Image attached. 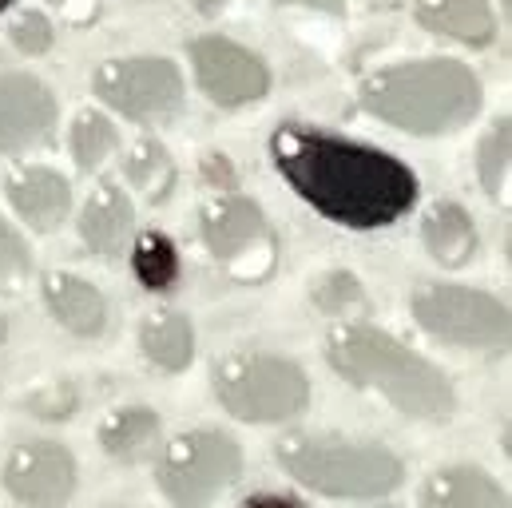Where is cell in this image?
<instances>
[{"label": "cell", "instance_id": "obj_4", "mask_svg": "<svg viewBox=\"0 0 512 508\" xmlns=\"http://www.w3.org/2000/svg\"><path fill=\"white\" fill-rule=\"evenodd\" d=\"M278 465L322 497H389L405 481V465L385 445L366 441H334V437H310L290 433L278 441Z\"/></svg>", "mask_w": 512, "mask_h": 508}, {"label": "cell", "instance_id": "obj_16", "mask_svg": "<svg viewBox=\"0 0 512 508\" xmlns=\"http://www.w3.org/2000/svg\"><path fill=\"white\" fill-rule=\"evenodd\" d=\"M421 505L425 508H509V493L473 465H453L441 469L425 481L421 489Z\"/></svg>", "mask_w": 512, "mask_h": 508}, {"label": "cell", "instance_id": "obj_1", "mask_svg": "<svg viewBox=\"0 0 512 508\" xmlns=\"http://www.w3.org/2000/svg\"><path fill=\"white\" fill-rule=\"evenodd\" d=\"M270 163L302 203L350 231H382L417 203V175L405 159L306 124L270 135Z\"/></svg>", "mask_w": 512, "mask_h": 508}, {"label": "cell", "instance_id": "obj_34", "mask_svg": "<svg viewBox=\"0 0 512 508\" xmlns=\"http://www.w3.org/2000/svg\"><path fill=\"white\" fill-rule=\"evenodd\" d=\"M12 4H16V0H0V12H8V8H12Z\"/></svg>", "mask_w": 512, "mask_h": 508}, {"label": "cell", "instance_id": "obj_7", "mask_svg": "<svg viewBox=\"0 0 512 508\" xmlns=\"http://www.w3.org/2000/svg\"><path fill=\"white\" fill-rule=\"evenodd\" d=\"M243 473V453L235 437L219 429H191L163 449L159 461V489L171 505L203 508L223 489H231Z\"/></svg>", "mask_w": 512, "mask_h": 508}, {"label": "cell", "instance_id": "obj_3", "mask_svg": "<svg viewBox=\"0 0 512 508\" xmlns=\"http://www.w3.org/2000/svg\"><path fill=\"white\" fill-rule=\"evenodd\" d=\"M362 108L409 135H449L481 112V80L469 64L449 56L409 60L362 84Z\"/></svg>", "mask_w": 512, "mask_h": 508}, {"label": "cell", "instance_id": "obj_10", "mask_svg": "<svg viewBox=\"0 0 512 508\" xmlns=\"http://www.w3.org/2000/svg\"><path fill=\"white\" fill-rule=\"evenodd\" d=\"M4 489L12 501L36 508L64 505L76 489V461L56 441H24L4 461Z\"/></svg>", "mask_w": 512, "mask_h": 508}, {"label": "cell", "instance_id": "obj_23", "mask_svg": "<svg viewBox=\"0 0 512 508\" xmlns=\"http://www.w3.org/2000/svg\"><path fill=\"white\" fill-rule=\"evenodd\" d=\"M116 147H120V131L108 116H100V112H80L76 116V124H72V159H76V167L84 175L96 171Z\"/></svg>", "mask_w": 512, "mask_h": 508}, {"label": "cell", "instance_id": "obj_33", "mask_svg": "<svg viewBox=\"0 0 512 508\" xmlns=\"http://www.w3.org/2000/svg\"><path fill=\"white\" fill-rule=\"evenodd\" d=\"M227 4H231V0H195V8H199L203 16H219V12H227Z\"/></svg>", "mask_w": 512, "mask_h": 508}, {"label": "cell", "instance_id": "obj_30", "mask_svg": "<svg viewBox=\"0 0 512 508\" xmlns=\"http://www.w3.org/2000/svg\"><path fill=\"white\" fill-rule=\"evenodd\" d=\"M48 4H56V8H60L68 20H76V24H80V20H92V16L100 12V0H48Z\"/></svg>", "mask_w": 512, "mask_h": 508}, {"label": "cell", "instance_id": "obj_13", "mask_svg": "<svg viewBox=\"0 0 512 508\" xmlns=\"http://www.w3.org/2000/svg\"><path fill=\"white\" fill-rule=\"evenodd\" d=\"M8 203L32 231H60L72 211V187L52 167H24L8 179Z\"/></svg>", "mask_w": 512, "mask_h": 508}, {"label": "cell", "instance_id": "obj_21", "mask_svg": "<svg viewBox=\"0 0 512 508\" xmlns=\"http://www.w3.org/2000/svg\"><path fill=\"white\" fill-rule=\"evenodd\" d=\"M131 270L147 290L163 294L179 282V251L163 231H143L131 247Z\"/></svg>", "mask_w": 512, "mask_h": 508}, {"label": "cell", "instance_id": "obj_31", "mask_svg": "<svg viewBox=\"0 0 512 508\" xmlns=\"http://www.w3.org/2000/svg\"><path fill=\"white\" fill-rule=\"evenodd\" d=\"M274 4H298V8L326 12V16H346V0H274Z\"/></svg>", "mask_w": 512, "mask_h": 508}, {"label": "cell", "instance_id": "obj_35", "mask_svg": "<svg viewBox=\"0 0 512 508\" xmlns=\"http://www.w3.org/2000/svg\"><path fill=\"white\" fill-rule=\"evenodd\" d=\"M378 4H385V0H378Z\"/></svg>", "mask_w": 512, "mask_h": 508}, {"label": "cell", "instance_id": "obj_14", "mask_svg": "<svg viewBox=\"0 0 512 508\" xmlns=\"http://www.w3.org/2000/svg\"><path fill=\"white\" fill-rule=\"evenodd\" d=\"M131 231H135V207L128 191H120L116 183H100L80 215V239L100 258H120Z\"/></svg>", "mask_w": 512, "mask_h": 508}, {"label": "cell", "instance_id": "obj_17", "mask_svg": "<svg viewBox=\"0 0 512 508\" xmlns=\"http://www.w3.org/2000/svg\"><path fill=\"white\" fill-rule=\"evenodd\" d=\"M417 20L429 32L449 36L469 48H485L497 36L489 0H417Z\"/></svg>", "mask_w": 512, "mask_h": 508}, {"label": "cell", "instance_id": "obj_19", "mask_svg": "<svg viewBox=\"0 0 512 508\" xmlns=\"http://www.w3.org/2000/svg\"><path fill=\"white\" fill-rule=\"evenodd\" d=\"M425 247L445 270H461L477 254V227L461 203H437L421 223Z\"/></svg>", "mask_w": 512, "mask_h": 508}, {"label": "cell", "instance_id": "obj_11", "mask_svg": "<svg viewBox=\"0 0 512 508\" xmlns=\"http://www.w3.org/2000/svg\"><path fill=\"white\" fill-rule=\"evenodd\" d=\"M56 127V96L28 72H0V151H32Z\"/></svg>", "mask_w": 512, "mask_h": 508}, {"label": "cell", "instance_id": "obj_20", "mask_svg": "<svg viewBox=\"0 0 512 508\" xmlns=\"http://www.w3.org/2000/svg\"><path fill=\"white\" fill-rule=\"evenodd\" d=\"M159 441V413L147 409V405H124V409H112L100 425V445L108 457L116 461H143L151 453V445Z\"/></svg>", "mask_w": 512, "mask_h": 508}, {"label": "cell", "instance_id": "obj_25", "mask_svg": "<svg viewBox=\"0 0 512 508\" xmlns=\"http://www.w3.org/2000/svg\"><path fill=\"white\" fill-rule=\"evenodd\" d=\"M314 306L322 314L346 318L350 310H362L366 306V290H362V282L350 270H330V274H322L314 282Z\"/></svg>", "mask_w": 512, "mask_h": 508}, {"label": "cell", "instance_id": "obj_22", "mask_svg": "<svg viewBox=\"0 0 512 508\" xmlns=\"http://www.w3.org/2000/svg\"><path fill=\"white\" fill-rule=\"evenodd\" d=\"M124 171H128L131 187H139L151 203L167 199V191L175 187V159L167 155V147L159 139H139L128 151Z\"/></svg>", "mask_w": 512, "mask_h": 508}, {"label": "cell", "instance_id": "obj_6", "mask_svg": "<svg viewBox=\"0 0 512 508\" xmlns=\"http://www.w3.org/2000/svg\"><path fill=\"white\" fill-rule=\"evenodd\" d=\"M417 326L457 350L505 354L509 350V306L485 290L453 286V282H425L413 294Z\"/></svg>", "mask_w": 512, "mask_h": 508}, {"label": "cell", "instance_id": "obj_9", "mask_svg": "<svg viewBox=\"0 0 512 508\" xmlns=\"http://www.w3.org/2000/svg\"><path fill=\"white\" fill-rule=\"evenodd\" d=\"M191 64L195 80L207 92L211 104L219 108H243L266 96L270 72L251 48L227 40V36H199L191 44Z\"/></svg>", "mask_w": 512, "mask_h": 508}, {"label": "cell", "instance_id": "obj_24", "mask_svg": "<svg viewBox=\"0 0 512 508\" xmlns=\"http://www.w3.org/2000/svg\"><path fill=\"white\" fill-rule=\"evenodd\" d=\"M509 159H512V120L501 116L497 124L489 127V135L481 139V151H477V175H481V187L493 199L509 191Z\"/></svg>", "mask_w": 512, "mask_h": 508}, {"label": "cell", "instance_id": "obj_18", "mask_svg": "<svg viewBox=\"0 0 512 508\" xmlns=\"http://www.w3.org/2000/svg\"><path fill=\"white\" fill-rule=\"evenodd\" d=\"M139 350L155 370L183 374L191 366V358H195V326H191V318L179 314V310H163V314L147 318L143 330H139Z\"/></svg>", "mask_w": 512, "mask_h": 508}, {"label": "cell", "instance_id": "obj_12", "mask_svg": "<svg viewBox=\"0 0 512 508\" xmlns=\"http://www.w3.org/2000/svg\"><path fill=\"white\" fill-rule=\"evenodd\" d=\"M203 243L227 266H235L239 258H251L255 251H274L262 207L255 199L239 195L235 187H227L203 207Z\"/></svg>", "mask_w": 512, "mask_h": 508}, {"label": "cell", "instance_id": "obj_28", "mask_svg": "<svg viewBox=\"0 0 512 508\" xmlns=\"http://www.w3.org/2000/svg\"><path fill=\"white\" fill-rule=\"evenodd\" d=\"M76 389L68 385V381H56V385H44V389H36L24 405L36 413V417H44V421H64V417H72L76 413Z\"/></svg>", "mask_w": 512, "mask_h": 508}, {"label": "cell", "instance_id": "obj_2", "mask_svg": "<svg viewBox=\"0 0 512 508\" xmlns=\"http://www.w3.org/2000/svg\"><path fill=\"white\" fill-rule=\"evenodd\" d=\"M326 358L346 381L382 393L385 401L417 421H449L457 409V393L445 374L425 362L421 354L405 350L397 338H389L378 326L346 322L330 330Z\"/></svg>", "mask_w": 512, "mask_h": 508}, {"label": "cell", "instance_id": "obj_32", "mask_svg": "<svg viewBox=\"0 0 512 508\" xmlns=\"http://www.w3.org/2000/svg\"><path fill=\"white\" fill-rule=\"evenodd\" d=\"M247 505H298V497H290V493H251Z\"/></svg>", "mask_w": 512, "mask_h": 508}, {"label": "cell", "instance_id": "obj_15", "mask_svg": "<svg viewBox=\"0 0 512 508\" xmlns=\"http://www.w3.org/2000/svg\"><path fill=\"white\" fill-rule=\"evenodd\" d=\"M44 302L56 314V322L80 338H96L108 322V302L104 294L80 278V274H48L44 278Z\"/></svg>", "mask_w": 512, "mask_h": 508}, {"label": "cell", "instance_id": "obj_26", "mask_svg": "<svg viewBox=\"0 0 512 508\" xmlns=\"http://www.w3.org/2000/svg\"><path fill=\"white\" fill-rule=\"evenodd\" d=\"M8 32H12V44H16L24 56H44V52L52 48V40H56V28H52V20H48L44 12H24V16H16Z\"/></svg>", "mask_w": 512, "mask_h": 508}, {"label": "cell", "instance_id": "obj_27", "mask_svg": "<svg viewBox=\"0 0 512 508\" xmlns=\"http://www.w3.org/2000/svg\"><path fill=\"white\" fill-rule=\"evenodd\" d=\"M28 270H32V258L24 239L0 219V290H12L20 278H28Z\"/></svg>", "mask_w": 512, "mask_h": 508}, {"label": "cell", "instance_id": "obj_5", "mask_svg": "<svg viewBox=\"0 0 512 508\" xmlns=\"http://www.w3.org/2000/svg\"><path fill=\"white\" fill-rule=\"evenodd\" d=\"M215 397L239 421H286L306 409L310 381L306 374L274 354H231L215 366Z\"/></svg>", "mask_w": 512, "mask_h": 508}, {"label": "cell", "instance_id": "obj_29", "mask_svg": "<svg viewBox=\"0 0 512 508\" xmlns=\"http://www.w3.org/2000/svg\"><path fill=\"white\" fill-rule=\"evenodd\" d=\"M203 175H207V183H215V191L235 187V171H231L227 155H203Z\"/></svg>", "mask_w": 512, "mask_h": 508}, {"label": "cell", "instance_id": "obj_8", "mask_svg": "<svg viewBox=\"0 0 512 508\" xmlns=\"http://www.w3.org/2000/svg\"><path fill=\"white\" fill-rule=\"evenodd\" d=\"M92 88L108 108H116L120 116L139 120V124L171 120L183 108V76L163 56L108 60L96 68Z\"/></svg>", "mask_w": 512, "mask_h": 508}]
</instances>
